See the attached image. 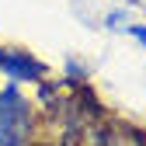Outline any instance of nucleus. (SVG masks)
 Instances as JSON below:
<instances>
[{
    "mask_svg": "<svg viewBox=\"0 0 146 146\" xmlns=\"http://www.w3.org/2000/svg\"><path fill=\"white\" fill-rule=\"evenodd\" d=\"M35 125H38V115L25 98L21 84L7 80L0 87V146H31Z\"/></svg>",
    "mask_w": 146,
    "mask_h": 146,
    "instance_id": "obj_1",
    "label": "nucleus"
},
{
    "mask_svg": "<svg viewBox=\"0 0 146 146\" xmlns=\"http://www.w3.org/2000/svg\"><path fill=\"white\" fill-rule=\"evenodd\" d=\"M0 73H4L7 80H14V84H42V77H45V63L42 59H35V56H28V52H4V66H0Z\"/></svg>",
    "mask_w": 146,
    "mask_h": 146,
    "instance_id": "obj_2",
    "label": "nucleus"
},
{
    "mask_svg": "<svg viewBox=\"0 0 146 146\" xmlns=\"http://www.w3.org/2000/svg\"><path fill=\"white\" fill-rule=\"evenodd\" d=\"M129 25H132V17H129L125 7H118V11H111V14L104 17V28H108V31H125Z\"/></svg>",
    "mask_w": 146,
    "mask_h": 146,
    "instance_id": "obj_3",
    "label": "nucleus"
},
{
    "mask_svg": "<svg viewBox=\"0 0 146 146\" xmlns=\"http://www.w3.org/2000/svg\"><path fill=\"white\" fill-rule=\"evenodd\" d=\"M125 31H129V35H132V38H136V42H139V45L146 49V25H129V28H125Z\"/></svg>",
    "mask_w": 146,
    "mask_h": 146,
    "instance_id": "obj_4",
    "label": "nucleus"
},
{
    "mask_svg": "<svg viewBox=\"0 0 146 146\" xmlns=\"http://www.w3.org/2000/svg\"><path fill=\"white\" fill-rule=\"evenodd\" d=\"M115 4H118V7H139L143 0H115Z\"/></svg>",
    "mask_w": 146,
    "mask_h": 146,
    "instance_id": "obj_5",
    "label": "nucleus"
},
{
    "mask_svg": "<svg viewBox=\"0 0 146 146\" xmlns=\"http://www.w3.org/2000/svg\"><path fill=\"white\" fill-rule=\"evenodd\" d=\"M4 52H7V49H0V66H4Z\"/></svg>",
    "mask_w": 146,
    "mask_h": 146,
    "instance_id": "obj_6",
    "label": "nucleus"
},
{
    "mask_svg": "<svg viewBox=\"0 0 146 146\" xmlns=\"http://www.w3.org/2000/svg\"><path fill=\"white\" fill-rule=\"evenodd\" d=\"M139 146H146V143H139Z\"/></svg>",
    "mask_w": 146,
    "mask_h": 146,
    "instance_id": "obj_7",
    "label": "nucleus"
}]
</instances>
